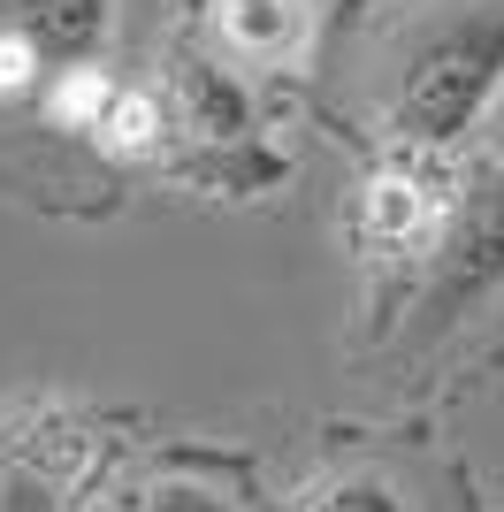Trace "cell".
<instances>
[{
    "mask_svg": "<svg viewBox=\"0 0 504 512\" xmlns=\"http://www.w3.org/2000/svg\"><path fill=\"white\" fill-rule=\"evenodd\" d=\"M130 512H237V505L222 490H207V482H191V474H168V482L130 497Z\"/></svg>",
    "mask_w": 504,
    "mask_h": 512,
    "instance_id": "obj_9",
    "label": "cell"
},
{
    "mask_svg": "<svg viewBox=\"0 0 504 512\" xmlns=\"http://www.w3.org/2000/svg\"><path fill=\"white\" fill-rule=\"evenodd\" d=\"M107 474V428L69 398L0 406V512H77Z\"/></svg>",
    "mask_w": 504,
    "mask_h": 512,
    "instance_id": "obj_3",
    "label": "cell"
},
{
    "mask_svg": "<svg viewBox=\"0 0 504 512\" xmlns=\"http://www.w3.org/2000/svg\"><path fill=\"white\" fill-rule=\"evenodd\" d=\"M497 283H504V153H497V161H482V169H466L451 237H443L436 268L413 283L420 329H443V321L474 314Z\"/></svg>",
    "mask_w": 504,
    "mask_h": 512,
    "instance_id": "obj_4",
    "label": "cell"
},
{
    "mask_svg": "<svg viewBox=\"0 0 504 512\" xmlns=\"http://www.w3.org/2000/svg\"><path fill=\"white\" fill-rule=\"evenodd\" d=\"M0 23H16L23 39L46 54V69H84L100 62L107 23H115V0H0Z\"/></svg>",
    "mask_w": 504,
    "mask_h": 512,
    "instance_id": "obj_6",
    "label": "cell"
},
{
    "mask_svg": "<svg viewBox=\"0 0 504 512\" xmlns=\"http://www.w3.org/2000/svg\"><path fill=\"white\" fill-rule=\"evenodd\" d=\"M153 92H161V107H168V138L184 153H245L252 146V100L222 62L176 54Z\"/></svg>",
    "mask_w": 504,
    "mask_h": 512,
    "instance_id": "obj_5",
    "label": "cell"
},
{
    "mask_svg": "<svg viewBox=\"0 0 504 512\" xmlns=\"http://www.w3.org/2000/svg\"><path fill=\"white\" fill-rule=\"evenodd\" d=\"M214 46L245 69H275L306 46V0H214Z\"/></svg>",
    "mask_w": 504,
    "mask_h": 512,
    "instance_id": "obj_7",
    "label": "cell"
},
{
    "mask_svg": "<svg viewBox=\"0 0 504 512\" xmlns=\"http://www.w3.org/2000/svg\"><path fill=\"white\" fill-rule=\"evenodd\" d=\"M504 100V0H443L382 69V138L405 153H451Z\"/></svg>",
    "mask_w": 504,
    "mask_h": 512,
    "instance_id": "obj_1",
    "label": "cell"
},
{
    "mask_svg": "<svg viewBox=\"0 0 504 512\" xmlns=\"http://www.w3.org/2000/svg\"><path fill=\"white\" fill-rule=\"evenodd\" d=\"M298 512H413L382 474H321L314 490L298 497Z\"/></svg>",
    "mask_w": 504,
    "mask_h": 512,
    "instance_id": "obj_8",
    "label": "cell"
},
{
    "mask_svg": "<svg viewBox=\"0 0 504 512\" xmlns=\"http://www.w3.org/2000/svg\"><path fill=\"white\" fill-rule=\"evenodd\" d=\"M459 184L466 176L443 161V153H405L382 146L367 161V176L352 184V245L359 260L375 268H413V283L436 268L443 237H451V214H459Z\"/></svg>",
    "mask_w": 504,
    "mask_h": 512,
    "instance_id": "obj_2",
    "label": "cell"
}]
</instances>
